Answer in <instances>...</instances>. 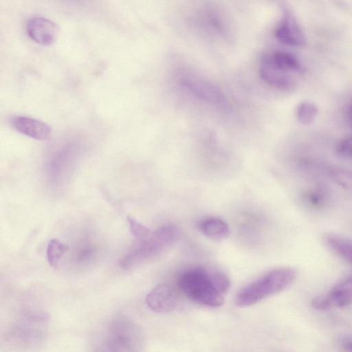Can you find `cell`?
<instances>
[{
    "label": "cell",
    "instance_id": "obj_1",
    "mask_svg": "<svg viewBox=\"0 0 352 352\" xmlns=\"http://www.w3.org/2000/svg\"><path fill=\"white\" fill-rule=\"evenodd\" d=\"M296 278L292 267H280L271 270L248 284L239 292L235 298L238 307L252 305L289 287Z\"/></svg>",
    "mask_w": 352,
    "mask_h": 352
},
{
    "label": "cell",
    "instance_id": "obj_2",
    "mask_svg": "<svg viewBox=\"0 0 352 352\" xmlns=\"http://www.w3.org/2000/svg\"><path fill=\"white\" fill-rule=\"evenodd\" d=\"M182 292L197 303L218 307L224 303V294L215 283L213 271L194 268L183 272L178 280Z\"/></svg>",
    "mask_w": 352,
    "mask_h": 352
},
{
    "label": "cell",
    "instance_id": "obj_3",
    "mask_svg": "<svg viewBox=\"0 0 352 352\" xmlns=\"http://www.w3.org/2000/svg\"><path fill=\"white\" fill-rule=\"evenodd\" d=\"M143 333L139 326L126 316L111 319L101 333L102 351H131L142 346Z\"/></svg>",
    "mask_w": 352,
    "mask_h": 352
},
{
    "label": "cell",
    "instance_id": "obj_4",
    "mask_svg": "<svg viewBox=\"0 0 352 352\" xmlns=\"http://www.w3.org/2000/svg\"><path fill=\"white\" fill-rule=\"evenodd\" d=\"M177 237V229L172 224L163 225L145 239L137 241L121 259L122 268H130L160 254L173 244Z\"/></svg>",
    "mask_w": 352,
    "mask_h": 352
},
{
    "label": "cell",
    "instance_id": "obj_5",
    "mask_svg": "<svg viewBox=\"0 0 352 352\" xmlns=\"http://www.w3.org/2000/svg\"><path fill=\"white\" fill-rule=\"evenodd\" d=\"M300 68L294 55L278 51L261 55L259 74L269 85L280 89H289L294 85L290 72H297Z\"/></svg>",
    "mask_w": 352,
    "mask_h": 352
},
{
    "label": "cell",
    "instance_id": "obj_6",
    "mask_svg": "<svg viewBox=\"0 0 352 352\" xmlns=\"http://www.w3.org/2000/svg\"><path fill=\"white\" fill-rule=\"evenodd\" d=\"M26 31L31 39L42 45H52L59 34L56 23L41 16L30 19L26 23Z\"/></svg>",
    "mask_w": 352,
    "mask_h": 352
},
{
    "label": "cell",
    "instance_id": "obj_7",
    "mask_svg": "<svg viewBox=\"0 0 352 352\" xmlns=\"http://www.w3.org/2000/svg\"><path fill=\"white\" fill-rule=\"evenodd\" d=\"M145 302L149 309L155 312L168 313L177 305V296L169 285L162 283L146 295Z\"/></svg>",
    "mask_w": 352,
    "mask_h": 352
},
{
    "label": "cell",
    "instance_id": "obj_8",
    "mask_svg": "<svg viewBox=\"0 0 352 352\" xmlns=\"http://www.w3.org/2000/svg\"><path fill=\"white\" fill-rule=\"evenodd\" d=\"M12 125L19 133L37 140H46L52 136L51 127L35 118L16 116L12 120Z\"/></svg>",
    "mask_w": 352,
    "mask_h": 352
},
{
    "label": "cell",
    "instance_id": "obj_9",
    "mask_svg": "<svg viewBox=\"0 0 352 352\" xmlns=\"http://www.w3.org/2000/svg\"><path fill=\"white\" fill-rule=\"evenodd\" d=\"M277 39L288 45L300 46L305 42V36L294 17L285 12L275 30Z\"/></svg>",
    "mask_w": 352,
    "mask_h": 352
},
{
    "label": "cell",
    "instance_id": "obj_10",
    "mask_svg": "<svg viewBox=\"0 0 352 352\" xmlns=\"http://www.w3.org/2000/svg\"><path fill=\"white\" fill-rule=\"evenodd\" d=\"M331 308L344 307L352 303V277L336 284L326 294Z\"/></svg>",
    "mask_w": 352,
    "mask_h": 352
},
{
    "label": "cell",
    "instance_id": "obj_11",
    "mask_svg": "<svg viewBox=\"0 0 352 352\" xmlns=\"http://www.w3.org/2000/svg\"><path fill=\"white\" fill-rule=\"evenodd\" d=\"M199 228L205 236L217 241L226 239L230 234L229 226L219 218H207L201 222Z\"/></svg>",
    "mask_w": 352,
    "mask_h": 352
},
{
    "label": "cell",
    "instance_id": "obj_12",
    "mask_svg": "<svg viewBox=\"0 0 352 352\" xmlns=\"http://www.w3.org/2000/svg\"><path fill=\"white\" fill-rule=\"evenodd\" d=\"M325 242L336 255L352 264L351 239L337 234H329L325 237Z\"/></svg>",
    "mask_w": 352,
    "mask_h": 352
},
{
    "label": "cell",
    "instance_id": "obj_13",
    "mask_svg": "<svg viewBox=\"0 0 352 352\" xmlns=\"http://www.w3.org/2000/svg\"><path fill=\"white\" fill-rule=\"evenodd\" d=\"M69 246L57 239H51L47 246V260L52 267L57 265L63 256L68 251Z\"/></svg>",
    "mask_w": 352,
    "mask_h": 352
},
{
    "label": "cell",
    "instance_id": "obj_14",
    "mask_svg": "<svg viewBox=\"0 0 352 352\" xmlns=\"http://www.w3.org/2000/svg\"><path fill=\"white\" fill-rule=\"evenodd\" d=\"M318 112L317 107L314 103L304 102L298 106L296 114L301 123L308 124L314 120Z\"/></svg>",
    "mask_w": 352,
    "mask_h": 352
},
{
    "label": "cell",
    "instance_id": "obj_15",
    "mask_svg": "<svg viewBox=\"0 0 352 352\" xmlns=\"http://www.w3.org/2000/svg\"><path fill=\"white\" fill-rule=\"evenodd\" d=\"M333 179L340 186L352 192V171L344 168H336L331 171Z\"/></svg>",
    "mask_w": 352,
    "mask_h": 352
},
{
    "label": "cell",
    "instance_id": "obj_16",
    "mask_svg": "<svg viewBox=\"0 0 352 352\" xmlns=\"http://www.w3.org/2000/svg\"><path fill=\"white\" fill-rule=\"evenodd\" d=\"M96 250L94 245L87 243L77 249L76 261L79 264L89 263L95 258Z\"/></svg>",
    "mask_w": 352,
    "mask_h": 352
},
{
    "label": "cell",
    "instance_id": "obj_17",
    "mask_svg": "<svg viewBox=\"0 0 352 352\" xmlns=\"http://www.w3.org/2000/svg\"><path fill=\"white\" fill-rule=\"evenodd\" d=\"M127 221L130 231L137 241L144 239L151 234L149 228L138 222L133 217H128Z\"/></svg>",
    "mask_w": 352,
    "mask_h": 352
},
{
    "label": "cell",
    "instance_id": "obj_18",
    "mask_svg": "<svg viewBox=\"0 0 352 352\" xmlns=\"http://www.w3.org/2000/svg\"><path fill=\"white\" fill-rule=\"evenodd\" d=\"M336 151L342 157L352 158V135L342 138L336 146Z\"/></svg>",
    "mask_w": 352,
    "mask_h": 352
},
{
    "label": "cell",
    "instance_id": "obj_19",
    "mask_svg": "<svg viewBox=\"0 0 352 352\" xmlns=\"http://www.w3.org/2000/svg\"><path fill=\"white\" fill-rule=\"evenodd\" d=\"M311 303L313 308L319 311H326L331 308L326 294L314 297Z\"/></svg>",
    "mask_w": 352,
    "mask_h": 352
},
{
    "label": "cell",
    "instance_id": "obj_20",
    "mask_svg": "<svg viewBox=\"0 0 352 352\" xmlns=\"http://www.w3.org/2000/svg\"><path fill=\"white\" fill-rule=\"evenodd\" d=\"M309 201L314 206H320L322 203V197L318 193L311 192L308 196Z\"/></svg>",
    "mask_w": 352,
    "mask_h": 352
},
{
    "label": "cell",
    "instance_id": "obj_21",
    "mask_svg": "<svg viewBox=\"0 0 352 352\" xmlns=\"http://www.w3.org/2000/svg\"><path fill=\"white\" fill-rule=\"evenodd\" d=\"M342 347L348 351H352V339H347L343 341L342 344Z\"/></svg>",
    "mask_w": 352,
    "mask_h": 352
},
{
    "label": "cell",
    "instance_id": "obj_22",
    "mask_svg": "<svg viewBox=\"0 0 352 352\" xmlns=\"http://www.w3.org/2000/svg\"><path fill=\"white\" fill-rule=\"evenodd\" d=\"M348 120L351 126L352 127V101L351 102L350 105L349 107Z\"/></svg>",
    "mask_w": 352,
    "mask_h": 352
}]
</instances>
